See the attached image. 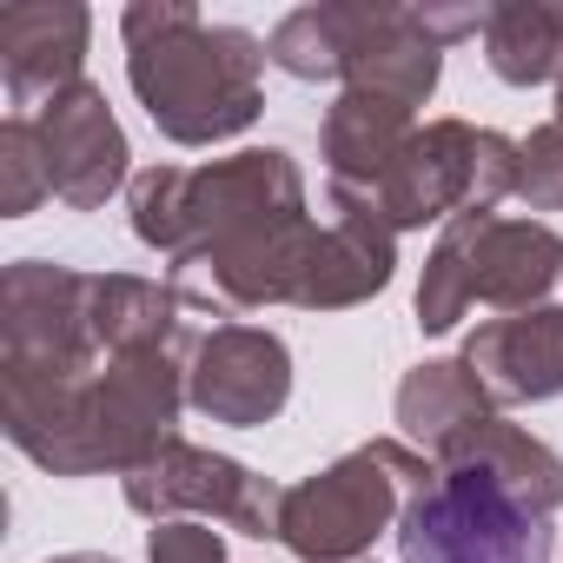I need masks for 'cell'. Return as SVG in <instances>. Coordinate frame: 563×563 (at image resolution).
<instances>
[{
  "instance_id": "6da1fadb",
  "label": "cell",
  "mask_w": 563,
  "mask_h": 563,
  "mask_svg": "<svg viewBox=\"0 0 563 563\" xmlns=\"http://www.w3.org/2000/svg\"><path fill=\"white\" fill-rule=\"evenodd\" d=\"M192 345L159 278L14 258L0 272V431L54 477H126L179 438Z\"/></svg>"
},
{
  "instance_id": "7a4b0ae2",
  "label": "cell",
  "mask_w": 563,
  "mask_h": 563,
  "mask_svg": "<svg viewBox=\"0 0 563 563\" xmlns=\"http://www.w3.org/2000/svg\"><path fill=\"white\" fill-rule=\"evenodd\" d=\"M133 239L166 252V286L186 312L225 325L299 306L319 252V219L306 212V173L286 146H245L212 166H146L126 186Z\"/></svg>"
},
{
  "instance_id": "3957f363",
  "label": "cell",
  "mask_w": 563,
  "mask_h": 563,
  "mask_svg": "<svg viewBox=\"0 0 563 563\" xmlns=\"http://www.w3.org/2000/svg\"><path fill=\"white\" fill-rule=\"evenodd\" d=\"M563 457L490 418L398 517V563H550Z\"/></svg>"
},
{
  "instance_id": "277c9868",
  "label": "cell",
  "mask_w": 563,
  "mask_h": 563,
  "mask_svg": "<svg viewBox=\"0 0 563 563\" xmlns=\"http://www.w3.org/2000/svg\"><path fill=\"white\" fill-rule=\"evenodd\" d=\"M120 41L126 87L173 146L239 140L265 113V41L245 27H212L186 0H133L120 14Z\"/></svg>"
},
{
  "instance_id": "5b68a950",
  "label": "cell",
  "mask_w": 563,
  "mask_h": 563,
  "mask_svg": "<svg viewBox=\"0 0 563 563\" xmlns=\"http://www.w3.org/2000/svg\"><path fill=\"white\" fill-rule=\"evenodd\" d=\"M484 34V8H372L332 0L299 8L272 27L265 60L292 80H339L345 93H378L398 107H424L444 74V47Z\"/></svg>"
},
{
  "instance_id": "8992f818",
  "label": "cell",
  "mask_w": 563,
  "mask_h": 563,
  "mask_svg": "<svg viewBox=\"0 0 563 563\" xmlns=\"http://www.w3.org/2000/svg\"><path fill=\"white\" fill-rule=\"evenodd\" d=\"M477 306L497 319L563 306V239L537 219H504V212L451 219L418 278V325L457 332Z\"/></svg>"
},
{
  "instance_id": "52a82bcc",
  "label": "cell",
  "mask_w": 563,
  "mask_h": 563,
  "mask_svg": "<svg viewBox=\"0 0 563 563\" xmlns=\"http://www.w3.org/2000/svg\"><path fill=\"white\" fill-rule=\"evenodd\" d=\"M438 477V464L424 451H411L405 438H372L358 451H345L339 464L286 484L278 504V543L299 563H358L378 537L398 530L405 504Z\"/></svg>"
},
{
  "instance_id": "ba28073f",
  "label": "cell",
  "mask_w": 563,
  "mask_h": 563,
  "mask_svg": "<svg viewBox=\"0 0 563 563\" xmlns=\"http://www.w3.org/2000/svg\"><path fill=\"white\" fill-rule=\"evenodd\" d=\"M523 179V153L517 140L471 126V120H431L411 133V146L391 159V173L365 192L391 232L431 225V219H464V212H497L504 199H517Z\"/></svg>"
},
{
  "instance_id": "9c48e42d",
  "label": "cell",
  "mask_w": 563,
  "mask_h": 563,
  "mask_svg": "<svg viewBox=\"0 0 563 563\" xmlns=\"http://www.w3.org/2000/svg\"><path fill=\"white\" fill-rule=\"evenodd\" d=\"M126 484V504L153 523H173V517H219L232 523L239 537H278V490L272 477L245 471L239 457H219V451H199L186 438H173L159 457H146L140 471L120 477Z\"/></svg>"
},
{
  "instance_id": "30bf717a",
  "label": "cell",
  "mask_w": 563,
  "mask_h": 563,
  "mask_svg": "<svg viewBox=\"0 0 563 563\" xmlns=\"http://www.w3.org/2000/svg\"><path fill=\"white\" fill-rule=\"evenodd\" d=\"M292 398V352L265 325H212L186 358V405L212 424L258 431Z\"/></svg>"
},
{
  "instance_id": "8fae6325",
  "label": "cell",
  "mask_w": 563,
  "mask_h": 563,
  "mask_svg": "<svg viewBox=\"0 0 563 563\" xmlns=\"http://www.w3.org/2000/svg\"><path fill=\"white\" fill-rule=\"evenodd\" d=\"M34 133H41V153H47V179H54V199L74 206V212H100L120 186H126V126L113 120L107 93L93 80L67 87L60 100H47L34 113Z\"/></svg>"
},
{
  "instance_id": "7c38bea8",
  "label": "cell",
  "mask_w": 563,
  "mask_h": 563,
  "mask_svg": "<svg viewBox=\"0 0 563 563\" xmlns=\"http://www.w3.org/2000/svg\"><path fill=\"white\" fill-rule=\"evenodd\" d=\"M93 14L80 0H27V8H0V80L14 107H47L67 87H80Z\"/></svg>"
},
{
  "instance_id": "4fadbf2b",
  "label": "cell",
  "mask_w": 563,
  "mask_h": 563,
  "mask_svg": "<svg viewBox=\"0 0 563 563\" xmlns=\"http://www.w3.org/2000/svg\"><path fill=\"white\" fill-rule=\"evenodd\" d=\"M398 272V232L385 225V212L358 192H339L332 186V212L319 225V252H312V272H306V312H345V306H365L391 286Z\"/></svg>"
},
{
  "instance_id": "5bb4252c",
  "label": "cell",
  "mask_w": 563,
  "mask_h": 563,
  "mask_svg": "<svg viewBox=\"0 0 563 563\" xmlns=\"http://www.w3.org/2000/svg\"><path fill=\"white\" fill-rule=\"evenodd\" d=\"M471 378L490 391V405H543L563 398V306L517 312V319H484L464 352Z\"/></svg>"
},
{
  "instance_id": "9a60e30c",
  "label": "cell",
  "mask_w": 563,
  "mask_h": 563,
  "mask_svg": "<svg viewBox=\"0 0 563 563\" xmlns=\"http://www.w3.org/2000/svg\"><path fill=\"white\" fill-rule=\"evenodd\" d=\"M398 431H405V444L411 451H424L431 464H451L490 418H497V405H490V391L471 378V365L464 358H424V365H411L405 372V385H398Z\"/></svg>"
},
{
  "instance_id": "2e32d148",
  "label": "cell",
  "mask_w": 563,
  "mask_h": 563,
  "mask_svg": "<svg viewBox=\"0 0 563 563\" xmlns=\"http://www.w3.org/2000/svg\"><path fill=\"white\" fill-rule=\"evenodd\" d=\"M411 133H418L411 107L378 100V93H339V100L325 107V133H319L332 186L365 199V192L391 173V159L411 146Z\"/></svg>"
},
{
  "instance_id": "e0dca14e",
  "label": "cell",
  "mask_w": 563,
  "mask_h": 563,
  "mask_svg": "<svg viewBox=\"0 0 563 563\" xmlns=\"http://www.w3.org/2000/svg\"><path fill=\"white\" fill-rule=\"evenodd\" d=\"M484 60L504 87L563 80V8H537V0L484 8Z\"/></svg>"
},
{
  "instance_id": "ac0fdd59",
  "label": "cell",
  "mask_w": 563,
  "mask_h": 563,
  "mask_svg": "<svg viewBox=\"0 0 563 563\" xmlns=\"http://www.w3.org/2000/svg\"><path fill=\"white\" fill-rule=\"evenodd\" d=\"M47 192H54V179H47L41 133H34L27 113H14L0 126V219H27Z\"/></svg>"
},
{
  "instance_id": "d6986e66",
  "label": "cell",
  "mask_w": 563,
  "mask_h": 563,
  "mask_svg": "<svg viewBox=\"0 0 563 563\" xmlns=\"http://www.w3.org/2000/svg\"><path fill=\"white\" fill-rule=\"evenodd\" d=\"M517 153H523L517 199L530 212H563V120H543L530 140H517Z\"/></svg>"
},
{
  "instance_id": "ffe728a7",
  "label": "cell",
  "mask_w": 563,
  "mask_h": 563,
  "mask_svg": "<svg viewBox=\"0 0 563 563\" xmlns=\"http://www.w3.org/2000/svg\"><path fill=\"white\" fill-rule=\"evenodd\" d=\"M146 563H225V543L212 523L199 517H173V523H153L146 537Z\"/></svg>"
},
{
  "instance_id": "44dd1931",
  "label": "cell",
  "mask_w": 563,
  "mask_h": 563,
  "mask_svg": "<svg viewBox=\"0 0 563 563\" xmlns=\"http://www.w3.org/2000/svg\"><path fill=\"white\" fill-rule=\"evenodd\" d=\"M54 563H113V556H100V550H74V556H54Z\"/></svg>"
},
{
  "instance_id": "7402d4cb",
  "label": "cell",
  "mask_w": 563,
  "mask_h": 563,
  "mask_svg": "<svg viewBox=\"0 0 563 563\" xmlns=\"http://www.w3.org/2000/svg\"><path fill=\"white\" fill-rule=\"evenodd\" d=\"M556 120H563V80H556Z\"/></svg>"
}]
</instances>
